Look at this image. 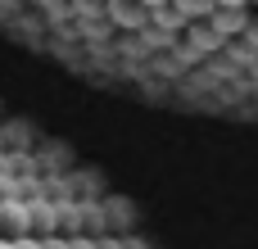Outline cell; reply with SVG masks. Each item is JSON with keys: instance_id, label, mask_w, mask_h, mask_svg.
<instances>
[]
</instances>
